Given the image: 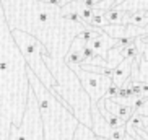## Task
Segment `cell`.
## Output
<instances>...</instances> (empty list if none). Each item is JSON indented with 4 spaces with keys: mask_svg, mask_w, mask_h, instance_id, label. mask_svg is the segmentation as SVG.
Segmentation results:
<instances>
[{
    "mask_svg": "<svg viewBox=\"0 0 148 140\" xmlns=\"http://www.w3.org/2000/svg\"><path fill=\"white\" fill-rule=\"evenodd\" d=\"M73 140H98V137H96V134L93 132L91 127H88L80 122L78 127H77V130H75Z\"/></svg>",
    "mask_w": 148,
    "mask_h": 140,
    "instance_id": "6",
    "label": "cell"
},
{
    "mask_svg": "<svg viewBox=\"0 0 148 140\" xmlns=\"http://www.w3.org/2000/svg\"><path fill=\"white\" fill-rule=\"evenodd\" d=\"M75 70V73L78 75L85 91L91 98V106H96L98 101L108 95V91L112 86V78L111 73H96V72H88L80 67V64H69Z\"/></svg>",
    "mask_w": 148,
    "mask_h": 140,
    "instance_id": "3",
    "label": "cell"
},
{
    "mask_svg": "<svg viewBox=\"0 0 148 140\" xmlns=\"http://www.w3.org/2000/svg\"><path fill=\"white\" fill-rule=\"evenodd\" d=\"M28 80L39 101L44 124V140H73L75 130L80 124L77 116L65 104H62L51 90L44 86V83L36 77V73L29 67H28Z\"/></svg>",
    "mask_w": 148,
    "mask_h": 140,
    "instance_id": "1",
    "label": "cell"
},
{
    "mask_svg": "<svg viewBox=\"0 0 148 140\" xmlns=\"http://www.w3.org/2000/svg\"><path fill=\"white\" fill-rule=\"evenodd\" d=\"M98 140H111V139H104V137H98Z\"/></svg>",
    "mask_w": 148,
    "mask_h": 140,
    "instance_id": "7",
    "label": "cell"
},
{
    "mask_svg": "<svg viewBox=\"0 0 148 140\" xmlns=\"http://www.w3.org/2000/svg\"><path fill=\"white\" fill-rule=\"evenodd\" d=\"M21 129L25 132L26 140H44V124L42 116H41L39 101L33 88L29 86V95H28V104L25 111V117L21 122Z\"/></svg>",
    "mask_w": 148,
    "mask_h": 140,
    "instance_id": "4",
    "label": "cell"
},
{
    "mask_svg": "<svg viewBox=\"0 0 148 140\" xmlns=\"http://www.w3.org/2000/svg\"><path fill=\"white\" fill-rule=\"evenodd\" d=\"M13 39L16 43L18 49L21 51L28 67L36 73V77L44 83V86L47 90H52L57 85V80L54 77V73L51 72V69L47 67L46 60H44V56L49 54L47 47L42 46V43L38 38H34L33 34L20 31V30H13Z\"/></svg>",
    "mask_w": 148,
    "mask_h": 140,
    "instance_id": "2",
    "label": "cell"
},
{
    "mask_svg": "<svg viewBox=\"0 0 148 140\" xmlns=\"http://www.w3.org/2000/svg\"><path fill=\"white\" fill-rule=\"evenodd\" d=\"M130 67H132V59L125 57L116 69L111 70V78H112L114 86H117V88L125 86L127 80H129V77H130Z\"/></svg>",
    "mask_w": 148,
    "mask_h": 140,
    "instance_id": "5",
    "label": "cell"
}]
</instances>
